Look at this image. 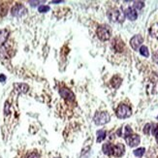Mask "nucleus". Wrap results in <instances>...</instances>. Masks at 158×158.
<instances>
[{
    "instance_id": "nucleus-7",
    "label": "nucleus",
    "mask_w": 158,
    "mask_h": 158,
    "mask_svg": "<svg viewBox=\"0 0 158 158\" xmlns=\"http://www.w3.org/2000/svg\"><path fill=\"white\" fill-rule=\"evenodd\" d=\"M143 37L138 34V35H135L134 37H132V39L130 40V46L132 47V49L134 51H138L140 49V46L143 44Z\"/></svg>"
},
{
    "instance_id": "nucleus-30",
    "label": "nucleus",
    "mask_w": 158,
    "mask_h": 158,
    "mask_svg": "<svg viewBox=\"0 0 158 158\" xmlns=\"http://www.w3.org/2000/svg\"><path fill=\"white\" fill-rule=\"evenodd\" d=\"M60 2H62V1H52V3H60Z\"/></svg>"
},
{
    "instance_id": "nucleus-26",
    "label": "nucleus",
    "mask_w": 158,
    "mask_h": 158,
    "mask_svg": "<svg viewBox=\"0 0 158 158\" xmlns=\"http://www.w3.org/2000/svg\"><path fill=\"white\" fill-rule=\"evenodd\" d=\"M9 103L8 102H6L5 103V106H4V113H5V114H8L9 113H10V111H9Z\"/></svg>"
},
{
    "instance_id": "nucleus-22",
    "label": "nucleus",
    "mask_w": 158,
    "mask_h": 158,
    "mask_svg": "<svg viewBox=\"0 0 158 158\" xmlns=\"http://www.w3.org/2000/svg\"><path fill=\"white\" fill-rule=\"evenodd\" d=\"M50 6H48V5H41L39 6V8H38V11L40 13H47V12H49L50 11Z\"/></svg>"
},
{
    "instance_id": "nucleus-4",
    "label": "nucleus",
    "mask_w": 158,
    "mask_h": 158,
    "mask_svg": "<svg viewBox=\"0 0 158 158\" xmlns=\"http://www.w3.org/2000/svg\"><path fill=\"white\" fill-rule=\"evenodd\" d=\"M96 125H104L110 121V114L107 112H97L93 118Z\"/></svg>"
},
{
    "instance_id": "nucleus-24",
    "label": "nucleus",
    "mask_w": 158,
    "mask_h": 158,
    "mask_svg": "<svg viewBox=\"0 0 158 158\" xmlns=\"http://www.w3.org/2000/svg\"><path fill=\"white\" fill-rule=\"evenodd\" d=\"M26 158H40V155L36 152H32L26 155Z\"/></svg>"
},
{
    "instance_id": "nucleus-29",
    "label": "nucleus",
    "mask_w": 158,
    "mask_h": 158,
    "mask_svg": "<svg viewBox=\"0 0 158 158\" xmlns=\"http://www.w3.org/2000/svg\"><path fill=\"white\" fill-rule=\"evenodd\" d=\"M5 81H6V77L4 76V75H0V81L4 82Z\"/></svg>"
},
{
    "instance_id": "nucleus-25",
    "label": "nucleus",
    "mask_w": 158,
    "mask_h": 158,
    "mask_svg": "<svg viewBox=\"0 0 158 158\" xmlns=\"http://www.w3.org/2000/svg\"><path fill=\"white\" fill-rule=\"evenodd\" d=\"M133 133V131H132V129L130 128V126H125V128H124V134H123V137H126V136H128V135H130V134H132Z\"/></svg>"
},
{
    "instance_id": "nucleus-8",
    "label": "nucleus",
    "mask_w": 158,
    "mask_h": 158,
    "mask_svg": "<svg viewBox=\"0 0 158 158\" xmlns=\"http://www.w3.org/2000/svg\"><path fill=\"white\" fill-rule=\"evenodd\" d=\"M59 94L61 95V97L64 98L67 101H74L75 100V95L74 93L68 88H61L59 90Z\"/></svg>"
},
{
    "instance_id": "nucleus-27",
    "label": "nucleus",
    "mask_w": 158,
    "mask_h": 158,
    "mask_svg": "<svg viewBox=\"0 0 158 158\" xmlns=\"http://www.w3.org/2000/svg\"><path fill=\"white\" fill-rule=\"evenodd\" d=\"M152 57H153V61H154V62L156 64H158V51L153 53V56Z\"/></svg>"
},
{
    "instance_id": "nucleus-5",
    "label": "nucleus",
    "mask_w": 158,
    "mask_h": 158,
    "mask_svg": "<svg viewBox=\"0 0 158 158\" xmlns=\"http://www.w3.org/2000/svg\"><path fill=\"white\" fill-rule=\"evenodd\" d=\"M26 12H27L26 8H25V7H24L23 4H20V3L16 4V5L12 8V10H11L12 16H13V17H17V18H19V17L24 16L25 14H26Z\"/></svg>"
},
{
    "instance_id": "nucleus-3",
    "label": "nucleus",
    "mask_w": 158,
    "mask_h": 158,
    "mask_svg": "<svg viewBox=\"0 0 158 158\" xmlns=\"http://www.w3.org/2000/svg\"><path fill=\"white\" fill-rule=\"evenodd\" d=\"M108 17L114 23H122L124 20L125 15L124 13L118 9H113L108 12Z\"/></svg>"
},
{
    "instance_id": "nucleus-23",
    "label": "nucleus",
    "mask_w": 158,
    "mask_h": 158,
    "mask_svg": "<svg viewBox=\"0 0 158 158\" xmlns=\"http://www.w3.org/2000/svg\"><path fill=\"white\" fill-rule=\"evenodd\" d=\"M152 124H150V123H148V124H146L145 128H143V133L148 135L152 133Z\"/></svg>"
},
{
    "instance_id": "nucleus-2",
    "label": "nucleus",
    "mask_w": 158,
    "mask_h": 158,
    "mask_svg": "<svg viewBox=\"0 0 158 158\" xmlns=\"http://www.w3.org/2000/svg\"><path fill=\"white\" fill-rule=\"evenodd\" d=\"M115 114L118 118H127L132 114V109L128 105L120 104L115 111Z\"/></svg>"
},
{
    "instance_id": "nucleus-17",
    "label": "nucleus",
    "mask_w": 158,
    "mask_h": 158,
    "mask_svg": "<svg viewBox=\"0 0 158 158\" xmlns=\"http://www.w3.org/2000/svg\"><path fill=\"white\" fill-rule=\"evenodd\" d=\"M121 81H122V80H121L118 76H114V77L112 79V85H113L114 88H118V87H119V85H121Z\"/></svg>"
},
{
    "instance_id": "nucleus-21",
    "label": "nucleus",
    "mask_w": 158,
    "mask_h": 158,
    "mask_svg": "<svg viewBox=\"0 0 158 158\" xmlns=\"http://www.w3.org/2000/svg\"><path fill=\"white\" fill-rule=\"evenodd\" d=\"M152 134L155 137V139L158 143V125L157 124H152Z\"/></svg>"
},
{
    "instance_id": "nucleus-20",
    "label": "nucleus",
    "mask_w": 158,
    "mask_h": 158,
    "mask_svg": "<svg viewBox=\"0 0 158 158\" xmlns=\"http://www.w3.org/2000/svg\"><path fill=\"white\" fill-rule=\"evenodd\" d=\"M143 6H145V2H143V1H135L134 4H133V8L137 11V10L143 9Z\"/></svg>"
},
{
    "instance_id": "nucleus-1",
    "label": "nucleus",
    "mask_w": 158,
    "mask_h": 158,
    "mask_svg": "<svg viewBox=\"0 0 158 158\" xmlns=\"http://www.w3.org/2000/svg\"><path fill=\"white\" fill-rule=\"evenodd\" d=\"M97 36L101 41H108L110 38H111L112 35V30L111 27L107 24H103L100 25L97 28Z\"/></svg>"
},
{
    "instance_id": "nucleus-13",
    "label": "nucleus",
    "mask_w": 158,
    "mask_h": 158,
    "mask_svg": "<svg viewBox=\"0 0 158 158\" xmlns=\"http://www.w3.org/2000/svg\"><path fill=\"white\" fill-rule=\"evenodd\" d=\"M113 47L114 48V50L116 52H122L123 48H124V44H123L122 41H120L119 39H115L113 42Z\"/></svg>"
},
{
    "instance_id": "nucleus-15",
    "label": "nucleus",
    "mask_w": 158,
    "mask_h": 158,
    "mask_svg": "<svg viewBox=\"0 0 158 158\" xmlns=\"http://www.w3.org/2000/svg\"><path fill=\"white\" fill-rule=\"evenodd\" d=\"M96 135H97V140L96 141H97V143H101L106 139L107 132L105 131V130H98Z\"/></svg>"
},
{
    "instance_id": "nucleus-10",
    "label": "nucleus",
    "mask_w": 158,
    "mask_h": 158,
    "mask_svg": "<svg viewBox=\"0 0 158 158\" xmlns=\"http://www.w3.org/2000/svg\"><path fill=\"white\" fill-rule=\"evenodd\" d=\"M124 15L128 19L132 20V22L133 20H136L137 18H138V13H137V11L134 8H132V7H129V8L125 10Z\"/></svg>"
},
{
    "instance_id": "nucleus-16",
    "label": "nucleus",
    "mask_w": 158,
    "mask_h": 158,
    "mask_svg": "<svg viewBox=\"0 0 158 158\" xmlns=\"http://www.w3.org/2000/svg\"><path fill=\"white\" fill-rule=\"evenodd\" d=\"M149 33H150V35H152V37L158 39V23H156L155 24H153L152 27H150Z\"/></svg>"
},
{
    "instance_id": "nucleus-19",
    "label": "nucleus",
    "mask_w": 158,
    "mask_h": 158,
    "mask_svg": "<svg viewBox=\"0 0 158 158\" xmlns=\"http://www.w3.org/2000/svg\"><path fill=\"white\" fill-rule=\"evenodd\" d=\"M140 53L142 54L143 56H145V57H148L149 56V52H148V47L146 46H142L140 49Z\"/></svg>"
},
{
    "instance_id": "nucleus-31",
    "label": "nucleus",
    "mask_w": 158,
    "mask_h": 158,
    "mask_svg": "<svg viewBox=\"0 0 158 158\" xmlns=\"http://www.w3.org/2000/svg\"><path fill=\"white\" fill-rule=\"evenodd\" d=\"M157 120H158V115H157Z\"/></svg>"
},
{
    "instance_id": "nucleus-12",
    "label": "nucleus",
    "mask_w": 158,
    "mask_h": 158,
    "mask_svg": "<svg viewBox=\"0 0 158 158\" xmlns=\"http://www.w3.org/2000/svg\"><path fill=\"white\" fill-rule=\"evenodd\" d=\"M9 37V31L7 29H0V47L3 46Z\"/></svg>"
},
{
    "instance_id": "nucleus-18",
    "label": "nucleus",
    "mask_w": 158,
    "mask_h": 158,
    "mask_svg": "<svg viewBox=\"0 0 158 158\" xmlns=\"http://www.w3.org/2000/svg\"><path fill=\"white\" fill-rule=\"evenodd\" d=\"M146 152V148H139L134 150V155L136 157H142Z\"/></svg>"
},
{
    "instance_id": "nucleus-28",
    "label": "nucleus",
    "mask_w": 158,
    "mask_h": 158,
    "mask_svg": "<svg viewBox=\"0 0 158 158\" xmlns=\"http://www.w3.org/2000/svg\"><path fill=\"white\" fill-rule=\"evenodd\" d=\"M28 3L31 5V6H37L39 3H44L43 1H28Z\"/></svg>"
},
{
    "instance_id": "nucleus-9",
    "label": "nucleus",
    "mask_w": 158,
    "mask_h": 158,
    "mask_svg": "<svg viewBox=\"0 0 158 158\" xmlns=\"http://www.w3.org/2000/svg\"><path fill=\"white\" fill-rule=\"evenodd\" d=\"M125 152V148L123 143H116L115 146H114V150H113V155L115 157H121Z\"/></svg>"
},
{
    "instance_id": "nucleus-6",
    "label": "nucleus",
    "mask_w": 158,
    "mask_h": 158,
    "mask_svg": "<svg viewBox=\"0 0 158 158\" xmlns=\"http://www.w3.org/2000/svg\"><path fill=\"white\" fill-rule=\"evenodd\" d=\"M124 139H125V142L129 146V147H131V148H135L137 147L140 143L141 142V138H140V136L139 135H137V134H130L126 137H124Z\"/></svg>"
},
{
    "instance_id": "nucleus-11",
    "label": "nucleus",
    "mask_w": 158,
    "mask_h": 158,
    "mask_svg": "<svg viewBox=\"0 0 158 158\" xmlns=\"http://www.w3.org/2000/svg\"><path fill=\"white\" fill-rule=\"evenodd\" d=\"M102 150L106 155H113V150H114V146L111 143H106L103 145Z\"/></svg>"
},
{
    "instance_id": "nucleus-14",
    "label": "nucleus",
    "mask_w": 158,
    "mask_h": 158,
    "mask_svg": "<svg viewBox=\"0 0 158 158\" xmlns=\"http://www.w3.org/2000/svg\"><path fill=\"white\" fill-rule=\"evenodd\" d=\"M14 86H15L16 90L20 93H26L28 91V85L25 84H15Z\"/></svg>"
}]
</instances>
